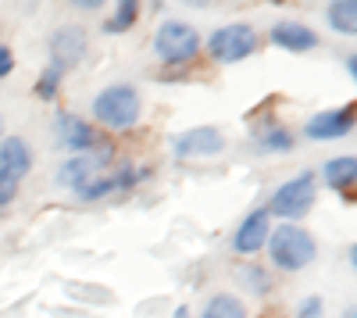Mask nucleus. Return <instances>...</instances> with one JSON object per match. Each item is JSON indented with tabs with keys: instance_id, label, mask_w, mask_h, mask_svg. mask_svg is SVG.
<instances>
[{
	"instance_id": "f257e3e1",
	"label": "nucleus",
	"mask_w": 357,
	"mask_h": 318,
	"mask_svg": "<svg viewBox=\"0 0 357 318\" xmlns=\"http://www.w3.org/2000/svg\"><path fill=\"white\" fill-rule=\"evenodd\" d=\"M264 247H268V254H272V265L279 272H304L318 257L314 236L307 233L304 225H293V222L272 225V236H268Z\"/></svg>"
},
{
	"instance_id": "f03ea898",
	"label": "nucleus",
	"mask_w": 357,
	"mask_h": 318,
	"mask_svg": "<svg viewBox=\"0 0 357 318\" xmlns=\"http://www.w3.org/2000/svg\"><path fill=\"white\" fill-rule=\"evenodd\" d=\"M139 114H143V97L129 82H114L93 97V122L111 129V132L132 129L139 122Z\"/></svg>"
},
{
	"instance_id": "7ed1b4c3",
	"label": "nucleus",
	"mask_w": 357,
	"mask_h": 318,
	"mask_svg": "<svg viewBox=\"0 0 357 318\" xmlns=\"http://www.w3.org/2000/svg\"><path fill=\"white\" fill-rule=\"evenodd\" d=\"M318 200V190H314V172H301V176L286 179L275 193H272V204H268V215H279L282 222H301Z\"/></svg>"
},
{
	"instance_id": "20e7f679",
	"label": "nucleus",
	"mask_w": 357,
	"mask_h": 318,
	"mask_svg": "<svg viewBox=\"0 0 357 318\" xmlns=\"http://www.w3.org/2000/svg\"><path fill=\"white\" fill-rule=\"evenodd\" d=\"M154 54L168 68H183L200 54V33L190 22H165L154 36Z\"/></svg>"
},
{
	"instance_id": "39448f33",
	"label": "nucleus",
	"mask_w": 357,
	"mask_h": 318,
	"mask_svg": "<svg viewBox=\"0 0 357 318\" xmlns=\"http://www.w3.org/2000/svg\"><path fill=\"white\" fill-rule=\"evenodd\" d=\"M261 47L257 33L247 25V22H232V25H222L211 33L207 40V54H211V61L218 65H236V61H247V57Z\"/></svg>"
},
{
	"instance_id": "423d86ee",
	"label": "nucleus",
	"mask_w": 357,
	"mask_h": 318,
	"mask_svg": "<svg viewBox=\"0 0 357 318\" xmlns=\"http://www.w3.org/2000/svg\"><path fill=\"white\" fill-rule=\"evenodd\" d=\"M151 176V168H136V165H122L114 172H100L97 179H89L82 190H75L79 200H100V197H111V193H129L136 183H143Z\"/></svg>"
},
{
	"instance_id": "0eeeda50",
	"label": "nucleus",
	"mask_w": 357,
	"mask_h": 318,
	"mask_svg": "<svg viewBox=\"0 0 357 318\" xmlns=\"http://www.w3.org/2000/svg\"><path fill=\"white\" fill-rule=\"evenodd\" d=\"M111 161V147H93L89 154H75L72 161L61 165V172H57V186H65V190H82L89 179H97L100 172L107 168Z\"/></svg>"
},
{
	"instance_id": "6e6552de",
	"label": "nucleus",
	"mask_w": 357,
	"mask_h": 318,
	"mask_svg": "<svg viewBox=\"0 0 357 318\" xmlns=\"http://www.w3.org/2000/svg\"><path fill=\"white\" fill-rule=\"evenodd\" d=\"M86 50H89V33L86 29L82 25H61L50 36V65L68 72L86 57Z\"/></svg>"
},
{
	"instance_id": "1a4fd4ad",
	"label": "nucleus",
	"mask_w": 357,
	"mask_h": 318,
	"mask_svg": "<svg viewBox=\"0 0 357 318\" xmlns=\"http://www.w3.org/2000/svg\"><path fill=\"white\" fill-rule=\"evenodd\" d=\"M54 136H57V147L75 151V154H89L93 147H100L97 129L89 126L86 119H79V114H72V111H65V114L54 119Z\"/></svg>"
},
{
	"instance_id": "9d476101",
	"label": "nucleus",
	"mask_w": 357,
	"mask_h": 318,
	"mask_svg": "<svg viewBox=\"0 0 357 318\" xmlns=\"http://www.w3.org/2000/svg\"><path fill=\"white\" fill-rule=\"evenodd\" d=\"M225 147V136L215 129V126H197V129H186L183 136H175L172 143V154L175 158H215L222 154Z\"/></svg>"
},
{
	"instance_id": "9b49d317",
	"label": "nucleus",
	"mask_w": 357,
	"mask_h": 318,
	"mask_svg": "<svg viewBox=\"0 0 357 318\" xmlns=\"http://www.w3.org/2000/svg\"><path fill=\"white\" fill-rule=\"evenodd\" d=\"M268 236H272V215H268V208H257L232 233V250L236 254H257L268 243Z\"/></svg>"
},
{
	"instance_id": "f8f14e48",
	"label": "nucleus",
	"mask_w": 357,
	"mask_h": 318,
	"mask_svg": "<svg viewBox=\"0 0 357 318\" xmlns=\"http://www.w3.org/2000/svg\"><path fill=\"white\" fill-rule=\"evenodd\" d=\"M354 129V104L333 107V111H318L314 119L304 126L307 139H340Z\"/></svg>"
},
{
	"instance_id": "ddd939ff",
	"label": "nucleus",
	"mask_w": 357,
	"mask_h": 318,
	"mask_svg": "<svg viewBox=\"0 0 357 318\" xmlns=\"http://www.w3.org/2000/svg\"><path fill=\"white\" fill-rule=\"evenodd\" d=\"M33 168V154H29V143L22 136H4L0 139V176H8L15 183H22Z\"/></svg>"
},
{
	"instance_id": "4468645a",
	"label": "nucleus",
	"mask_w": 357,
	"mask_h": 318,
	"mask_svg": "<svg viewBox=\"0 0 357 318\" xmlns=\"http://www.w3.org/2000/svg\"><path fill=\"white\" fill-rule=\"evenodd\" d=\"M272 43L279 50H289V54H307L318 47V36H314V29H307L301 22H279L272 29Z\"/></svg>"
},
{
	"instance_id": "2eb2a0df",
	"label": "nucleus",
	"mask_w": 357,
	"mask_h": 318,
	"mask_svg": "<svg viewBox=\"0 0 357 318\" xmlns=\"http://www.w3.org/2000/svg\"><path fill=\"white\" fill-rule=\"evenodd\" d=\"M321 179L325 186H333L336 193H354V183H357V158L347 154V158H333V161H325L321 168Z\"/></svg>"
},
{
	"instance_id": "dca6fc26",
	"label": "nucleus",
	"mask_w": 357,
	"mask_h": 318,
	"mask_svg": "<svg viewBox=\"0 0 357 318\" xmlns=\"http://www.w3.org/2000/svg\"><path fill=\"white\" fill-rule=\"evenodd\" d=\"M200 318H250L247 315V304L240 297H232V294H215L211 301L204 304Z\"/></svg>"
},
{
	"instance_id": "f3484780",
	"label": "nucleus",
	"mask_w": 357,
	"mask_h": 318,
	"mask_svg": "<svg viewBox=\"0 0 357 318\" xmlns=\"http://www.w3.org/2000/svg\"><path fill=\"white\" fill-rule=\"evenodd\" d=\"M325 18H329V29L340 36H354L357 33V4L354 0H336V4L325 11Z\"/></svg>"
},
{
	"instance_id": "a211bd4d",
	"label": "nucleus",
	"mask_w": 357,
	"mask_h": 318,
	"mask_svg": "<svg viewBox=\"0 0 357 318\" xmlns=\"http://www.w3.org/2000/svg\"><path fill=\"white\" fill-rule=\"evenodd\" d=\"M139 18V4L136 0H118L114 4V15L104 22V33H129Z\"/></svg>"
},
{
	"instance_id": "6ab92c4d",
	"label": "nucleus",
	"mask_w": 357,
	"mask_h": 318,
	"mask_svg": "<svg viewBox=\"0 0 357 318\" xmlns=\"http://www.w3.org/2000/svg\"><path fill=\"white\" fill-rule=\"evenodd\" d=\"M257 151L261 154H289L293 151V132L289 129H264L257 136Z\"/></svg>"
},
{
	"instance_id": "aec40b11",
	"label": "nucleus",
	"mask_w": 357,
	"mask_h": 318,
	"mask_svg": "<svg viewBox=\"0 0 357 318\" xmlns=\"http://www.w3.org/2000/svg\"><path fill=\"white\" fill-rule=\"evenodd\" d=\"M61 68H54V65H47L43 72H40V79H36V97L40 100H57V90H61Z\"/></svg>"
},
{
	"instance_id": "412c9836",
	"label": "nucleus",
	"mask_w": 357,
	"mask_h": 318,
	"mask_svg": "<svg viewBox=\"0 0 357 318\" xmlns=\"http://www.w3.org/2000/svg\"><path fill=\"white\" fill-rule=\"evenodd\" d=\"M243 279L250 282V290H254V294H261V297H264V294H272V275H268L264 268H254V265H250V268H243Z\"/></svg>"
},
{
	"instance_id": "4be33fe9",
	"label": "nucleus",
	"mask_w": 357,
	"mask_h": 318,
	"mask_svg": "<svg viewBox=\"0 0 357 318\" xmlns=\"http://www.w3.org/2000/svg\"><path fill=\"white\" fill-rule=\"evenodd\" d=\"M18 197V183L8 179V176H0V215H4L11 208V200Z\"/></svg>"
},
{
	"instance_id": "5701e85b",
	"label": "nucleus",
	"mask_w": 357,
	"mask_h": 318,
	"mask_svg": "<svg viewBox=\"0 0 357 318\" xmlns=\"http://www.w3.org/2000/svg\"><path fill=\"white\" fill-rule=\"evenodd\" d=\"M321 311H325L321 297H307V301L301 304V311H296V318H321Z\"/></svg>"
},
{
	"instance_id": "b1692460",
	"label": "nucleus",
	"mask_w": 357,
	"mask_h": 318,
	"mask_svg": "<svg viewBox=\"0 0 357 318\" xmlns=\"http://www.w3.org/2000/svg\"><path fill=\"white\" fill-rule=\"evenodd\" d=\"M15 72V50L8 43H0V79H8Z\"/></svg>"
},
{
	"instance_id": "393cba45",
	"label": "nucleus",
	"mask_w": 357,
	"mask_h": 318,
	"mask_svg": "<svg viewBox=\"0 0 357 318\" xmlns=\"http://www.w3.org/2000/svg\"><path fill=\"white\" fill-rule=\"evenodd\" d=\"M354 57H357V54H347V72H350V75H357V61H354Z\"/></svg>"
},
{
	"instance_id": "a878e982",
	"label": "nucleus",
	"mask_w": 357,
	"mask_h": 318,
	"mask_svg": "<svg viewBox=\"0 0 357 318\" xmlns=\"http://www.w3.org/2000/svg\"><path fill=\"white\" fill-rule=\"evenodd\" d=\"M172 318H190V308H175V315Z\"/></svg>"
},
{
	"instance_id": "bb28decb",
	"label": "nucleus",
	"mask_w": 357,
	"mask_h": 318,
	"mask_svg": "<svg viewBox=\"0 0 357 318\" xmlns=\"http://www.w3.org/2000/svg\"><path fill=\"white\" fill-rule=\"evenodd\" d=\"M0 139H4V114H0Z\"/></svg>"
}]
</instances>
